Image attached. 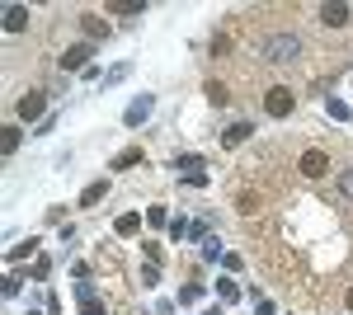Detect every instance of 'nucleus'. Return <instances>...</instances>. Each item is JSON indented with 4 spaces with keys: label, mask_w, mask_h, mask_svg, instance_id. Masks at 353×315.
Returning <instances> with one entry per match:
<instances>
[{
    "label": "nucleus",
    "mask_w": 353,
    "mask_h": 315,
    "mask_svg": "<svg viewBox=\"0 0 353 315\" xmlns=\"http://www.w3.org/2000/svg\"><path fill=\"white\" fill-rule=\"evenodd\" d=\"M264 57H269L273 66H288V61L301 57V38L297 33H269L264 38Z\"/></svg>",
    "instance_id": "obj_1"
},
{
    "label": "nucleus",
    "mask_w": 353,
    "mask_h": 315,
    "mask_svg": "<svg viewBox=\"0 0 353 315\" xmlns=\"http://www.w3.org/2000/svg\"><path fill=\"white\" fill-rule=\"evenodd\" d=\"M292 104H297V94H292L288 85H273L269 94H264V113H269V118H288Z\"/></svg>",
    "instance_id": "obj_2"
},
{
    "label": "nucleus",
    "mask_w": 353,
    "mask_h": 315,
    "mask_svg": "<svg viewBox=\"0 0 353 315\" xmlns=\"http://www.w3.org/2000/svg\"><path fill=\"white\" fill-rule=\"evenodd\" d=\"M19 118H24V123H43V118H48V94H43V90H28L24 99H19Z\"/></svg>",
    "instance_id": "obj_3"
},
{
    "label": "nucleus",
    "mask_w": 353,
    "mask_h": 315,
    "mask_svg": "<svg viewBox=\"0 0 353 315\" xmlns=\"http://www.w3.org/2000/svg\"><path fill=\"white\" fill-rule=\"evenodd\" d=\"M90 57H94V43H76L61 52V71H90Z\"/></svg>",
    "instance_id": "obj_4"
},
{
    "label": "nucleus",
    "mask_w": 353,
    "mask_h": 315,
    "mask_svg": "<svg viewBox=\"0 0 353 315\" xmlns=\"http://www.w3.org/2000/svg\"><path fill=\"white\" fill-rule=\"evenodd\" d=\"M297 170L306 174V179H325V174H330V156H325V151H306V156L297 160Z\"/></svg>",
    "instance_id": "obj_5"
},
{
    "label": "nucleus",
    "mask_w": 353,
    "mask_h": 315,
    "mask_svg": "<svg viewBox=\"0 0 353 315\" xmlns=\"http://www.w3.org/2000/svg\"><path fill=\"white\" fill-rule=\"evenodd\" d=\"M151 108H156V99H151V94H141V99H132V104H128L123 123H128V128H141V123L151 118Z\"/></svg>",
    "instance_id": "obj_6"
},
{
    "label": "nucleus",
    "mask_w": 353,
    "mask_h": 315,
    "mask_svg": "<svg viewBox=\"0 0 353 315\" xmlns=\"http://www.w3.org/2000/svg\"><path fill=\"white\" fill-rule=\"evenodd\" d=\"M76 301H81L85 315H104V301L94 296V287H90V283H76Z\"/></svg>",
    "instance_id": "obj_7"
},
{
    "label": "nucleus",
    "mask_w": 353,
    "mask_h": 315,
    "mask_svg": "<svg viewBox=\"0 0 353 315\" xmlns=\"http://www.w3.org/2000/svg\"><path fill=\"white\" fill-rule=\"evenodd\" d=\"M321 24L325 28H344L349 24V5H339V0H334V5H321Z\"/></svg>",
    "instance_id": "obj_8"
},
{
    "label": "nucleus",
    "mask_w": 353,
    "mask_h": 315,
    "mask_svg": "<svg viewBox=\"0 0 353 315\" xmlns=\"http://www.w3.org/2000/svg\"><path fill=\"white\" fill-rule=\"evenodd\" d=\"M81 28H85V43H99V38H109V24H104L99 14H81Z\"/></svg>",
    "instance_id": "obj_9"
},
{
    "label": "nucleus",
    "mask_w": 353,
    "mask_h": 315,
    "mask_svg": "<svg viewBox=\"0 0 353 315\" xmlns=\"http://www.w3.org/2000/svg\"><path fill=\"white\" fill-rule=\"evenodd\" d=\"M28 28V10L24 5H10V10H5V33H24Z\"/></svg>",
    "instance_id": "obj_10"
},
{
    "label": "nucleus",
    "mask_w": 353,
    "mask_h": 315,
    "mask_svg": "<svg viewBox=\"0 0 353 315\" xmlns=\"http://www.w3.org/2000/svg\"><path fill=\"white\" fill-rule=\"evenodd\" d=\"M104 193H109V179H94V184L81 193V207H94V203H104Z\"/></svg>",
    "instance_id": "obj_11"
},
{
    "label": "nucleus",
    "mask_w": 353,
    "mask_h": 315,
    "mask_svg": "<svg viewBox=\"0 0 353 315\" xmlns=\"http://www.w3.org/2000/svg\"><path fill=\"white\" fill-rule=\"evenodd\" d=\"M250 132H254L250 123H231V128L221 132V141H226V146H241V141H250Z\"/></svg>",
    "instance_id": "obj_12"
},
{
    "label": "nucleus",
    "mask_w": 353,
    "mask_h": 315,
    "mask_svg": "<svg viewBox=\"0 0 353 315\" xmlns=\"http://www.w3.org/2000/svg\"><path fill=\"white\" fill-rule=\"evenodd\" d=\"M132 165H141V146H128V151H118L109 170H132Z\"/></svg>",
    "instance_id": "obj_13"
},
{
    "label": "nucleus",
    "mask_w": 353,
    "mask_h": 315,
    "mask_svg": "<svg viewBox=\"0 0 353 315\" xmlns=\"http://www.w3.org/2000/svg\"><path fill=\"white\" fill-rule=\"evenodd\" d=\"M113 231H118V236H137V231H141V216H137V212H123V216L113 221Z\"/></svg>",
    "instance_id": "obj_14"
},
{
    "label": "nucleus",
    "mask_w": 353,
    "mask_h": 315,
    "mask_svg": "<svg viewBox=\"0 0 353 315\" xmlns=\"http://www.w3.org/2000/svg\"><path fill=\"white\" fill-rule=\"evenodd\" d=\"M19 141H24V132H19V128H5V132H0V151H5V156H14V151H19Z\"/></svg>",
    "instance_id": "obj_15"
},
{
    "label": "nucleus",
    "mask_w": 353,
    "mask_h": 315,
    "mask_svg": "<svg viewBox=\"0 0 353 315\" xmlns=\"http://www.w3.org/2000/svg\"><path fill=\"white\" fill-rule=\"evenodd\" d=\"M203 94H208V99H212V104H217V108H226V99H231V94H226V85H221V80H212V85H208V90H203Z\"/></svg>",
    "instance_id": "obj_16"
},
{
    "label": "nucleus",
    "mask_w": 353,
    "mask_h": 315,
    "mask_svg": "<svg viewBox=\"0 0 353 315\" xmlns=\"http://www.w3.org/2000/svg\"><path fill=\"white\" fill-rule=\"evenodd\" d=\"M174 170H184V179H189V174L203 170V160H198V156H174Z\"/></svg>",
    "instance_id": "obj_17"
},
{
    "label": "nucleus",
    "mask_w": 353,
    "mask_h": 315,
    "mask_svg": "<svg viewBox=\"0 0 353 315\" xmlns=\"http://www.w3.org/2000/svg\"><path fill=\"white\" fill-rule=\"evenodd\" d=\"M113 14H141V10H146V5H141V0H118V5H109Z\"/></svg>",
    "instance_id": "obj_18"
},
{
    "label": "nucleus",
    "mask_w": 353,
    "mask_h": 315,
    "mask_svg": "<svg viewBox=\"0 0 353 315\" xmlns=\"http://www.w3.org/2000/svg\"><path fill=\"white\" fill-rule=\"evenodd\" d=\"M217 292H221V301H236V296H241V287H236L231 278H217Z\"/></svg>",
    "instance_id": "obj_19"
},
{
    "label": "nucleus",
    "mask_w": 353,
    "mask_h": 315,
    "mask_svg": "<svg viewBox=\"0 0 353 315\" xmlns=\"http://www.w3.org/2000/svg\"><path fill=\"white\" fill-rule=\"evenodd\" d=\"M217 254H221V240H217V236H208V240H203V259L212 263Z\"/></svg>",
    "instance_id": "obj_20"
},
{
    "label": "nucleus",
    "mask_w": 353,
    "mask_h": 315,
    "mask_svg": "<svg viewBox=\"0 0 353 315\" xmlns=\"http://www.w3.org/2000/svg\"><path fill=\"white\" fill-rule=\"evenodd\" d=\"M156 283H161V268L146 263V268H141V287H156Z\"/></svg>",
    "instance_id": "obj_21"
},
{
    "label": "nucleus",
    "mask_w": 353,
    "mask_h": 315,
    "mask_svg": "<svg viewBox=\"0 0 353 315\" xmlns=\"http://www.w3.org/2000/svg\"><path fill=\"white\" fill-rule=\"evenodd\" d=\"M146 221H151V226H170V212L165 207H146Z\"/></svg>",
    "instance_id": "obj_22"
},
{
    "label": "nucleus",
    "mask_w": 353,
    "mask_h": 315,
    "mask_svg": "<svg viewBox=\"0 0 353 315\" xmlns=\"http://www.w3.org/2000/svg\"><path fill=\"white\" fill-rule=\"evenodd\" d=\"M226 52H231V38L217 33V38H212V57H226Z\"/></svg>",
    "instance_id": "obj_23"
},
{
    "label": "nucleus",
    "mask_w": 353,
    "mask_h": 315,
    "mask_svg": "<svg viewBox=\"0 0 353 315\" xmlns=\"http://www.w3.org/2000/svg\"><path fill=\"white\" fill-rule=\"evenodd\" d=\"M325 113H330V118H349V104H339V99H325Z\"/></svg>",
    "instance_id": "obj_24"
},
{
    "label": "nucleus",
    "mask_w": 353,
    "mask_h": 315,
    "mask_svg": "<svg viewBox=\"0 0 353 315\" xmlns=\"http://www.w3.org/2000/svg\"><path fill=\"white\" fill-rule=\"evenodd\" d=\"M339 193L353 203V170H344V174H339Z\"/></svg>",
    "instance_id": "obj_25"
},
{
    "label": "nucleus",
    "mask_w": 353,
    "mask_h": 315,
    "mask_svg": "<svg viewBox=\"0 0 353 315\" xmlns=\"http://www.w3.org/2000/svg\"><path fill=\"white\" fill-rule=\"evenodd\" d=\"M33 250H38V240H28V245H14V250H10V259H24V254H33Z\"/></svg>",
    "instance_id": "obj_26"
},
{
    "label": "nucleus",
    "mask_w": 353,
    "mask_h": 315,
    "mask_svg": "<svg viewBox=\"0 0 353 315\" xmlns=\"http://www.w3.org/2000/svg\"><path fill=\"white\" fill-rule=\"evenodd\" d=\"M236 207H241V212H254V207H259V198H254V193H241V203H236Z\"/></svg>",
    "instance_id": "obj_27"
},
{
    "label": "nucleus",
    "mask_w": 353,
    "mask_h": 315,
    "mask_svg": "<svg viewBox=\"0 0 353 315\" xmlns=\"http://www.w3.org/2000/svg\"><path fill=\"white\" fill-rule=\"evenodd\" d=\"M349 311H353V287H349Z\"/></svg>",
    "instance_id": "obj_28"
},
{
    "label": "nucleus",
    "mask_w": 353,
    "mask_h": 315,
    "mask_svg": "<svg viewBox=\"0 0 353 315\" xmlns=\"http://www.w3.org/2000/svg\"><path fill=\"white\" fill-rule=\"evenodd\" d=\"M28 315H33V311H28Z\"/></svg>",
    "instance_id": "obj_29"
}]
</instances>
